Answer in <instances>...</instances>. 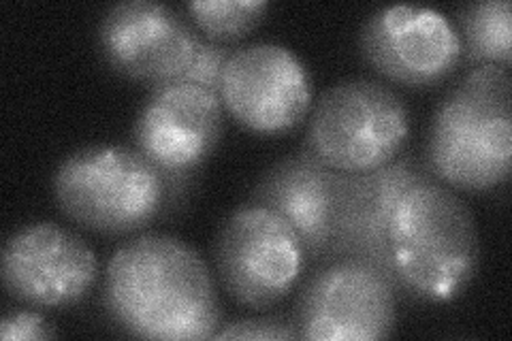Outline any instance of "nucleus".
Returning a JSON list of instances; mask_svg holds the SVG:
<instances>
[{"mask_svg": "<svg viewBox=\"0 0 512 341\" xmlns=\"http://www.w3.org/2000/svg\"><path fill=\"white\" fill-rule=\"evenodd\" d=\"M335 171L306 150L271 165L250 192V203L274 209L291 222L308 263H323L331 241Z\"/></svg>", "mask_w": 512, "mask_h": 341, "instance_id": "14", "label": "nucleus"}, {"mask_svg": "<svg viewBox=\"0 0 512 341\" xmlns=\"http://www.w3.org/2000/svg\"><path fill=\"white\" fill-rule=\"evenodd\" d=\"M269 11L267 0H195L186 5L192 24L207 41L227 43L248 37Z\"/></svg>", "mask_w": 512, "mask_h": 341, "instance_id": "16", "label": "nucleus"}, {"mask_svg": "<svg viewBox=\"0 0 512 341\" xmlns=\"http://www.w3.org/2000/svg\"><path fill=\"white\" fill-rule=\"evenodd\" d=\"M427 167L438 182L487 192L512 169V77L508 69L474 67L438 105L429 128Z\"/></svg>", "mask_w": 512, "mask_h": 341, "instance_id": "3", "label": "nucleus"}, {"mask_svg": "<svg viewBox=\"0 0 512 341\" xmlns=\"http://www.w3.org/2000/svg\"><path fill=\"white\" fill-rule=\"evenodd\" d=\"M103 305L114 324L141 339H214L222 327L214 275L186 241L148 233L109 258Z\"/></svg>", "mask_w": 512, "mask_h": 341, "instance_id": "1", "label": "nucleus"}, {"mask_svg": "<svg viewBox=\"0 0 512 341\" xmlns=\"http://www.w3.org/2000/svg\"><path fill=\"white\" fill-rule=\"evenodd\" d=\"M60 211L94 233L128 235L163 218L167 180L133 145H86L54 175Z\"/></svg>", "mask_w": 512, "mask_h": 341, "instance_id": "4", "label": "nucleus"}, {"mask_svg": "<svg viewBox=\"0 0 512 341\" xmlns=\"http://www.w3.org/2000/svg\"><path fill=\"white\" fill-rule=\"evenodd\" d=\"M310 69L291 47L280 43L239 45L220 79V99L248 131L284 135L312 109Z\"/></svg>", "mask_w": 512, "mask_h": 341, "instance_id": "9", "label": "nucleus"}, {"mask_svg": "<svg viewBox=\"0 0 512 341\" xmlns=\"http://www.w3.org/2000/svg\"><path fill=\"white\" fill-rule=\"evenodd\" d=\"M429 177L434 173L427 162L414 154H399L389 165L367 173L335 171L331 241L323 263L357 256L393 273L387 239L391 214L410 186Z\"/></svg>", "mask_w": 512, "mask_h": 341, "instance_id": "13", "label": "nucleus"}, {"mask_svg": "<svg viewBox=\"0 0 512 341\" xmlns=\"http://www.w3.org/2000/svg\"><path fill=\"white\" fill-rule=\"evenodd\" d=\"M9 297L37 310L82 303L99 280L90 243L56 222H32L15 231L0 258Z\"/></svg>", "mask_w": 512, "mask_h": 341, "instance_id": "10", "label": "nucleus"}, {"mask_svg": "<svg viewBox=\"0 0 512 341\" xmlns=\"http://www.w3.org/2000/svg\"><path fill=\"white\" fill-rule=\"evenodd\" d=\"M214 339H265V341H286L299 339L297 322L293 316L274 314L261 318H242L224 324L214 335Z\"/></svg>", "mask_w": 512, "mask_h": 341, "instance_id": "17", "label": "nucleus"}, {"mask_svg": "<svg viewBox=\"0 0 512 341\" xmlns=\"http://www.w3.org/2000/svg\"><path fill=\"white\" fill-rule=\"evenodd\" d=\"M235 52V45L227 43H214L203 41L195 58L190 60L186 71L175 81H186V84H197L207 90L220 94V79L222 71L227 67L231 54Z\"/></svg>", "mask_w": 512, "mask_h": 341, "instance_id": "18", "label": "nucleus"}, {"mask_svg": "<svg viewBox=\"0 0 512 341\" xmlns=\"http://www.w3.org/2000/svg\"><path fill=\"white\" fill-rule=\"evenodd\" d=\"M359 45L380 75L408 88H431L461 60L457 26L431 7L393 5L365 20Z\"/></svg>", "mask_w": 512, "mask_h": 341, "instance_id": "12", "label": "nucleus"}, {"mask_svg": "<svg viewBox=\"0 0 512 341\" xmlns=\"http://www.w3.org/2000/svg\"><path fill=\"white\" fill-rule=\"evenodd\" d=\"M201 43L188 13L154 0L109 7L96 30V47L107 67L148 90L180 79Z\"/></svg>", "mask_w": 512, "mask_h": 341, "instance_id": "8", "label": "nucleus"}, {"mask_svg": "<svg viewBox=\"0 0 512 341\" xmlns=\"http://www.w3.org/2000/svg\"><path fill=\"white\" fill-rule=\"evenodd\" d=\"M389 261L408 295L448 303L461 297L480 267V237L472 209L429 177L399 197L389 220Z\"/></svg>", "mask_w": 512, "mask_h": 341, "instance_id": "2", "label": "nucleus"}, {"mask_svg": "<svg viewBox=\"0 0 512 341\" xmlns=\"http://www.w3.org/2000/svg\"><path fill=\"white\" fill-rule=\"evenodd\" d=\"M58 331L41 312L35 310H11L0 320V339L5 341H41L54 339Z\"/></svg>", "mask_w": 512, "mask_h": 341, "instance_id": "19", "label": "nucleus"}, {"mask_svg": "<svg viewBox=\"0 0 512 341\" xmlns=\"http://www.w3.org/2000/svg\"><path fill=\"white\" fill-rule=\"evenodd\" d=\"M218 278L229 295L265 312L291 295L308 256L295 226L263 205H242L220 224L214 241Z\"/></svg>", "mask_w": 512, "mask_h": 341, "instance_id": "6", "label": "nucleus"}, {"mask_svg": "<svg viewBox=\"0 0 512 341\" xmlns=\"http://www.w3.org/2000/svg\"><path fill=\"white\" fill-rule=\"evenodd\" d=\"M224 133L220 94L186 81L152 88L139 109L131 145L169 175L201 173Z\"/></svg>", "mask_w": 512, "mask_h": 341, "instance_id": "11", "label": "nucleus"}, {"mask_svg": "<svg viewBox=\"0 0 512 341\" xmlns=\"http://www.w3.org/2000/svg\"><path fill=\"white\" fill-rule=\"evenodd\" d=\"M461 58L472 67H502L512 62V7L508 0H480L457 11Z\"/></svg>", "mask_w": 512, "mask_h": 341, "instance_id": "15", "label": "nucleus"}, {"mask_svg": "<svg viewBox=\"0 0 512 341\" xmlns=\"http://www.w3.org/2000/svg\"><path fill=\"white\" fill-rule=\"evenodd\" d=\"M404 288L384 267L357 256L335 258L303 284L295 310L299 339L376 341L393 335Z\"/></svg>", "mask_w": 512, "mask_h": 341, "instance_id": "7", "label": "nucleus"}, {"mask_svg": "<svg viewBox=\"0 0 512 341\" xmlns=\"http://www.w3.org/2000/svg\"><path fill=\"white\" fill-rule=\"evenodd\" d=\"M410 137V111L391 86L350 77L316 101L306 152L338 173H367L389 165Z\"/></svg>", "mask_w": 512, "mask_h": 341, "instance_id": "5", "label": "nucleus"}]
</instances>
